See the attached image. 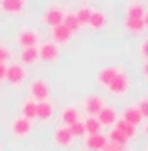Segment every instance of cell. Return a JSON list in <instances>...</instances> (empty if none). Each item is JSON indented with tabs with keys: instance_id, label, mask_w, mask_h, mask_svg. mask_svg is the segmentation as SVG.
Returning <instances> with one entry per match:
<instances>
[{
	"instance_id": "cell-11",
	"label": "cell",
	"mask_w": 148,
	"mask_h": 151,
	"mask_svg": "<svg viewBox=\"0 0 148 151\" xmlns=\"http://www.w3.org/2000/svg\"><path fill=\"white\" fill-rule=\"evenodd\" d=\"M120 68L118 66H106V68H102L98 74H96V86L102 88V90H108V86L112 83V80L118 76Z\"/></svg>"
},
{
	"instance_id": "cell-2",
	"label": "cell",
	"mask_w": 148,
	"mask_h": 151,
	"mask_svg": "<svg viewBox=\"0 0 148 151\" xmlns=\"http://www.w3.org/2000/svg\"><path fill=\"white\" fill-rule=\"evenodd\" d=\"M28 98L34 99L36 104L48 101V98H50V86H48L46 80H42V78L32 80V82L28 83Z\"/></svg>"
},
{
	"instance_id": "cell-31",
	"label": "cell",
	"mask_w": 148,
	"mask_h": 151,
	"mask_svg": "<svg viewBox=\"0 0 148 151\" xmlns=\"http://www.w3.org/2000/svg\"><path fill=\"white\" fill-rule=\"evenodd\" d=\"M102 151H130V147H128V145H116V143H110L108 141Z\"/></svg>"
},
{
	"instance_id": "cell-20",
	"label": "cell",
	"mask_w": 148,
	"mask_h": 151,
	"mask_svg": "<svg viewBox=\"0 0 148 151\" xmlns=\"http://www.w3.org/2000/svg\"><path fill=\"white\" fill-rule=\"evenodd\" d=\"M20 117L28 121H34L36 119V101L30 98L22 99V104H20Z\"/></svg>"
},
{
	"instance_id": "cell-38",
	"label": "cell",
	"mask_w": 148,
	"mask_h": 151,
	"mask_svg": "<svg viewBox=\"0 0 148 151\" xmlns=\"http://www.w3.org/2000/svg\"><path fill=\"white\" fill-rule=\"evenodd\" d=\"M80 2H86V0H80Z\"/></svg>"
},
{
	"instance_id": "cell-21",
	"label": "cell",
	"mask_w": 148,
	"mask_h": 151,
	"mask_svg": "<svg viewBox=\"0 0 148 151\" xmlns=\"http://www.w3.org/2000/svg\"><path fill=\"white\" fill-rule=\"evenodd\" d=\"M36 62H40L38 48H22L20 50V64L22 66H34Z\"/></svg>"
},
{
	"instance_id": "cell-13",
	"label": "cell",
	"mask_w": 148,
	"mask_h": 151,
	"mask_svg": "<svg viewBox=\"0 0 148 151\" xmlns=\"http://www.w3.org/2000/svg\"><path fill=\"white\" fill-rule=\"evenodd\" d=\"M56 115V107L54 104L48 99V101H40L36 104V119L42 121V123H48V121H52Z\"/></svg>"
},
{
	"instance_id": "cell-4",
	"label": "cell",
	"mask_w": 148,
	"mask_h": 151,
	"mask_svg": "<svg viewBox=\"0 0 148 151\" xmlns=\"http://www.w3.org/2000/svg\"><path fill=\"white\" fill-rule=\"evenodd\" d=\"M40 40H42V34L38 30H32V28H22V30H18L16 34L14 42L20 48H38Z\"/></svg>"
},
{
	"instance_id": "cell-28",
	"label": "cell",
	"mask_w": 148,
	"mask_h": 151,
	"mask_svg": "<svg viewBox=\"0 0 148 151\" xmlns=\"http://www.w3.org/2000/svg\"><path fill=\"white\" fill-rule=\"evenodd\" d=\"M70 133H72V137H74V139H82V137L86 135V131H84V123H82V119L80 121H76V123H72L70 127Z\"/></svg>"
},
{
	"instance_id": "cell-37",
	"label": "cell",
	"mask_w": 148,
	"mask_h": 151,
	"mask_svg": "<svg viewBox=\"0 0 148 151\" xmlns=\"http://www.w3.org/2000/svg\"><path fill=\"white\" fill-rule=\"evenodd\" d=\"M0 151H4V143H2V139H0Z\"/></svg>"
},
{
	"instance_id": "cell-32",
	"label": "cell",
	"mask_w": 148,
	"mask_h": 151,
	"mask_svg": "<svg viewBox=\"0 0 148 151\" xmlns=\"http://www.w3.org/2000/svg\"><path fill=\"white\" fill-rule=\"evenodd\" d=\"M138 50H140V56L144 58V62H148V38H144L140 42V48Z\"/></svg>"
},
{
	"instance_id": "cell-18",
	"label": "cell",
	"mask_w": 148,
	"mask_h": 151,
	"mask_svg": "<svg viewBox=\"0 0 148 151\" xmlns=\"http://www.w3.org/2000/svg\"><path fill=\"white\" fill-rule=\"evenodd\" d=\"M108 143V139L104 133H98V135H86V151H102L104 149V145Z\"/></svg>"
},
{
	"instance_id": "cell-15",
	"label": "cell",
	"mask_w": 148,
	"mask_h": 151,
	"mask_svg": "<svg viewBox=\"0 0 148 151\" xmlns=\"http://www.w3.org/2000/svg\"><path fill=\"white\" fill-rule=\"evenodd\" d=\"M80 109H78L76 106H66L60 109V123L62 125H66V127H70L72 123H76V121H80Z\"/></svg>"
},
{
	"instance_id": "cell-29",
	"label": "cell",
	"mask_w": 148,
	"mask_h": 151,
	"mask_svg": "<svg viewBox=\"0 0 148 151\" xmlns=\"http://www.w3.org/2000/svg\"><path fill=\"white\" fill-rule=\"evenodd\" d=\"M136 109L140 111L142 119L148 121V96H144V98H140L138 101H136Z\"/></svg>"
},
{
	"instance_id": "cell-34",
	"label": "cell",
	"mask_w": 148,
	"mask_h": 151,
	"mask_svg": "<svg viewBox=\"0 0 148 151\" xmlns=\"http://www.w3.org/2000/svg\"><path fill=\"white\" fill-rule=\"evenodd\" d=\"M142 78L148 82V62H144V64H142Z\"/></svg>"
},
{
	"instance_id": "cell-6",
	"label": "cell",
	"mask_w": 148,
	"mask_h": 151,
	"mask_svg": "<svg viewBox=\"0 0 148 151\" xmlns=\"http://www.w3.org/2000/svg\"><path fill=\"white\" fill-rule=\"evenodd\" d=\"M104 106H106V99L100 93H90V96H86L82 99V109H84V113L88 117H96Z\"/></svg>"
},
{
	"instance_id": "cell-36",
	"label": "cell",
	"mask_w": 148,
	"mask_h": 151,
	"mask_svg": "<svg viewBox=\"0 0 148 151\" xmlns=\"http://www.w3.org/2000/svg\"><path fill=\"white\" fill-rule=\"evenodd\" d=\"M142 133H144V135L148 137V121H146V123H144V127H142Z\"/></svg>"
},
{
	"instance_id": "cell-5",
	"label": "cell",
	"mask_w": 148,
	"mask_h": 151,
	"mask_svg": "<svg viewBox=\"0 0 148 151\" xmlns=\"http://www.w3.org/2000/svg\"><path fill=\"white\" fill-rule=\"evenodd\" d=\"M130 86H132V82H130V78L120 70L118 72V76L112 80V83L108 86V93L110 96H114V98H124L126 93L130 91Z\"/></svg>"
},
{
	"instance_id": "cell-14",
	"label": "cell",
	"mask_w": 148,
	"mask_h": 151,
	"mask_svg": "<svg viewBox=\"0 0 148 151\" xmlns=\"http://www.w3.org/2000/svg\"><path fill=\"white\" fill-rule=\"evenodd\" d=\"M144 12H146V8H144L142 2L130 0L124 8V18L126 20H142V18H144Z\"/></svg>"
},
{
	"instance_id": "cell-30",
	"label": "cell",
	"mask_w": 148,
	"mask_h": 151,
	"mask_svg": "<svg viewBox=\"0 0 148 151\" xmlns=\"http://www.w3.org/2000/svg\"><path fill=\"white\" fill-rule=\"evenodd\" d=\"M10 58H12V52L8 50L6 46L0 44V64H8V62H10Z\"/></svg>"
},
{
	"instance_id": "cell-8",
	"label": "cell",
	"mask_w": 148,
	"mask_h": 151,
	"mask_svg": "<svg viewBox=\"0 0 148 151\" xmlns=\"http://www.w3.org/2000/svg\"><path fill=\"white\" fill-rule=\"evenodd\" d=\"M38 56H40V62H56L60 58V46H56L52 40H48V42H42L38 46Z\"/></svg>"
},
{
	"instance_id": "cell-16",
	"label": "cell",
	"mask_w": 148,
	"mask_h": 151,
	"mask_svg": "<svg viewBox=\"0 0 148 151\" xmlns=\"http://www.w3.org/2000/svg\"><path fill=\"white\" fill-rule=\"evenodd\" d=\"M50 36H52V42H54L56 46H64L72 40V32L68 30L64 24H60V26H56V28L50 30Z\"/></svg>"
},
{
	"instance_id": "cell-19",
	"label": "cell",
	"mask_w": 148,
	"mask_h": 151,
	"mask_svg": "<svg viewBox=\"0 0 148 151\" xmlns=\"http://www.w3.org/2000/svg\"><path fill=\"white\" fill-rule=\"evenodd\" d=\"M106 24H108V18L104 12L100 10H92V16H90V22H88V28L92 32H100L106 28Z\"/></svg>"
},
{
	"instance_id": "cell-12",
	"label": "cell",
	"mask_w": 148,
	"mask_h": 151,
	"mask_svg": "<svg viewBox=\"0 0 148 151\" xmlns=\"http://www.w3.org/2000/svg\"><path fill=\"white\" fill-rule=\"evenodd\" d=\"M96 119H98V123H100L102 127H114L116 125V121L120 119V113L114 109V107H110V106H104L100 109V113L96 115Z\"/></svg>"
},
{
	"instance_id": "cell-40",
	"label": "cell",
	"mask_w": 148,
	"mask_h": 151,
	"mask_svg": "<svg viewBox=\"0 0 148 151\" xmlns=\"http://www.w3.org/2000/svg\"><path fill=\"white\" fill-rule=\"evenodd\" d=\"M66 2H68V0H66Z\"/></svg>"
},
{
	"instance_id": "cell-35",
	"label": "cell",
	"mask_w": 148,
	"mask_h": 151,
	"mask_svg": "<svg viewBox=\"0 0 148 151\" xmlns=\"http://www.w3.org/2000/svg\"><path fill=\"white\" fill-rule=\"evenodd\" d=\"M142 22H144V30H148V10L144 12V18H142Z\"/></svg>"
},
{
	"instance_id": "cell-22",
	"label": "cell",
	"mask_w": 148,
	"mask_h": 151,
	"mask_svg": "<svg viewBox=\"0 0 148 151\" xmlns=\"http://www.w3.org/2000/svg\"><path fill=\"white\" fill-rule=\"evenodd\" d=\"M114 127H116L118 131H120V133L128 139V141H132L134 137L138 135V127H134V125H130V123H126V121H122V119H118Z\"/></svg>"
},
{
	"instance_id": "cell-33",
	"label": "cell",
	"mask_w": 148,
	"mask_h": 151,
	"mask_svg": "<svg viewBox=\"0 0 148 151\" xmlns=\"http://www.w3.org/2000/svg\"><path fill=\"white\" fill-rule=\"evenodd\" d=\"M6 70H8V64H0V82L6 80Z\"/></svg>"
},
{
	"instance_id": "cell-39",
	"label": "cell",
	"mask_w": 148,
	"mask_h": 151,
	"mask_svg": "<svg viewBox=\"0 0 148 151\" xmlns=\"http://www.w3.org/2000/svg\"><path fill=\"white\" fill-rule=\"evenodd\" d=\"M138 2H140V0H138Z\"/></svg>"
},
{
	"instance_id": "cell-23",
	"label": "cell",
	"mask_w": 148,
	"mask_h": 151,
	"mask_svg": "<svg viewBox=\"0 0 148 151\" xmlns=\"http://www.w3.org/2000/svg\"><path fill=\"white\" fill-rule=\"evenodd\" d=\"M74 14H76V18H78V24H80V28H82V26H88V22H90L92 8L86 6V4H80V6L74 10Z\"/></svg>"
},
{
	"instance_id": "cell-25",
	"label": "cell",
	"mask_w": 148,
	"mask_h": 151,
	"mask_svg": "<svg viewBox=\"0 0 148 151\" xmlns=\"http://www.w3.org/2000/svg\"><path fill=\"white\" fill-rule=\"evenodd\" d=\"M62 24L72 32V34L80 30V24H78V18H76V14H74V10H66V12H64V20H62Z\"/></svg>"
},
{
	"instance_id": "cell-24",
	"label": "cell",
	"mask_w": 148,
	"mask_h": 151,
	"mask_svg": "<svg viewBox=\"0 0 148 151\" xmlns=\"http://www.w3.org/2000/svg\"><path fill=\"white\" fill-rule=\"evenodd\" d=\"M82 123H84L86 135H98V133H102V125L98 123L96 117H86V119H82Z\"/></svg>"
},
{
	"instance_id": "cell-3",
	"label": "cell",
	"mask_w": 148,
	"mask_h": 151,
	"mask_svg": "<svg viewBox=\"0 0 148 151\" xmlns=\"http://www.w3.org/2000/svg\"><path fill=\"white\" fill-rule=\"evenodd\" d=\"M28 80V72L22 64H8L6 70V80L4 82L10 83V88H22Z\"/></svg>"
},
{
	"instance_id": "cell-1",
	"label": "cell",
	"mask_w": 148,
	"mask_h": 151,
	"mask_svg": "<svg viewBox=\"0 0 148 151\" xmlns=\"http://www.w3.org/2000/svg\"><path fill=\"white\" fill-rule=\"evenodd\" d=\"M64 12H66V10H64L62 4H58V2H50V4L44 8L42 16H40V22L52 30V28H56V26H60V24H62Z\"/></svg>"
},
{
	"instance_id": "cell-26",
	"label": "cell",
	"mask_w": 148,
	"mask_h": 151,
	"mask_svg": "<svg viewBox=\"0 0 148 151\" xmlns=\"http://www.w3.org/2000/svg\"><path fill=\"white\" fill-rule=\"evenodd\" d=\"M106 139H108L110 143H116V145H128V143H130V141H128V139H126L116 127H112L108 131V137H106Z\"/></svg>"
},
{
	"instance_id": "cell-7",
	"label": "cell",
	"mask_w": 148,
	"mask_h": 151,
	"mask_svg": "<svg viewBox=\"0 0 148 151\" xmlns=\"http://www.w3.org/2000/svg\"><path fill=\"white\" fill-rule=\"evenodd\" d=\"M10 133H12V137H16V139H26V137L32 133V121L24 119V117H14V119L10 121Z\"/></svg>"
},
{
	"instance_id": "cell-17",
	"label": "cell",
	"mask_w": 148,
	"mask_h": 151,
	"mask_svg": "<svg viewBox=\"0 0 148 151\" xmlns=\"http://www.w3.org/2000/svg\"><path fill=\"white\" fill-rule=\"evenodd\" d=\"M120 119L126 121V123H130V125H134V127H138L142 123V115H140V111L136 109V106H126L124 109H122V113H120Z\"/></svg>"
},
{
	"instance_id": "cell-27",
	"label": "cell",
	"mask_w": 148,
	"mask_h": 151,
	"mask_svg": "<svg viewBox=\"0 0 148 151\" xmlns=\"http://www.w3.org/2000/svg\"><path fill=\"white\" fill-rule=\"evenodd\" d=\"M124 28L130 34H142L144 32V22L142 20H126L124 18Z\"/></svg>"
},
{
	"instance_id": "cell-10",
	"label": "cell",
	"mask_w": 148,
	"mask_h": 151,
	"mask_svg": "<svg viewBox=\"0 0 148 151\" xmlns=\"http://www.w3.org/2000/svg\"><path fill=\"white\" fill-rule=\"evenodd\" d=\"M28 0H0V12L10 16H22L26 12Z\"/></svg>"
},
{
	"instance_id": "cell-9",
	"label": "cell",
	"mask_w": 148,
	"mask_h": 151,
	"mask_svg": "<svg viewBox=\"0 0 148 151\" xmlns=\"http://www.w3.org/2000/svg\"><path fill=\"white\" fill-rule=\"evenodd\" d=\"M52 141H54L56 147H70L74 143V137H72L70 129L66 127V125H56L54 131H52Z\"/></svg>"
}]
</instances>
